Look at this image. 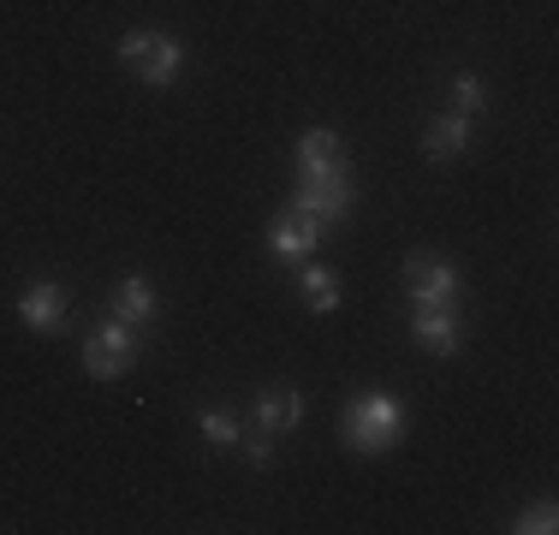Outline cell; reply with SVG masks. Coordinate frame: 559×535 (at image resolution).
I'll list each match as a JSON object with an SVG mask.
<instances>
[{"mask_svg": "<svg viewBox=\"0 0 559 535\" xmlns=\"http://www.w3.org/2000/svg\"><path fill=\"white\" fill-rule=\"evenodd\" d=\"M340 440L352 452H364V459L393 452L399 440H405V405H399L393 393H357L340 417Z\"/></svg>", "mask_w": 559, "mask_h": 535, "instance_id": "obj_1", "label": "cell"}, {"mask_svg": "<svg viewBox=\"0 0 559 535\" xmlns=\"http://www.w3.org/2000/svg\"><path fill=\"white\" fill-rule=\"evenodd\" d=\"M119 60H126V72H138L143 84H155V90H167L173 78L185 72V48H179V36H167V31H126L119 36Z\"/></svg>", "mask_w": 559, "mask_h": 535, "instance_id": "obj_2", "label": "cell"}, {"mask_svg": "<svg viewBox=\"0 0 559 535\" xmlns=\"http://www.w3.org/2000/svg\"><path fill=\"white\" fill-rule=\"evenodd\" d=\"M138 352H143V345H138V328H131V321H119V316H108V321H102V328L84 340V369L96 374V381H119V374L138 364Z\"/></svg>", "mask_w": 559, "mask_h": 535, "instance_id": "obj_3", "label": "cell"}, {"mask_svg": "<svg viewBox=\"0 0 559 535\" xmlns=\"http://www.w3.org/2000/svg\"><path fill=\"white\" fill-rule=\"evenodd\" d=\"M292 209L316 214L322 226H334L352 214V173L345 167H328V173H298V197H292Z\"/></svg>", "mask_w": 559, "mask_h": 535, "instance_id": "obj_4", "label": "cell"}, {"mask_svg": "<svg viewBox=\"0 0 559 535\" xmlns=\"http://www.w3.org/2000/svg\"><path fill=\"white\" fill-rule=\"evenodd\" d=\"M405 280H411V304L435 310V304H459V268L429 257V250H411L405 257Z\"/></svg>", "mask_w": 559, "mask_h": 535, "instance_id": "obj_5", "label": "cell"}, {"mask_svg": "<svg viewBox=\"0 0 559 535\" xmlns=\"http://www.w3.org/2000/svg\"><path fill=\"white\" fill-rule=\"evenodd\" d=\"M411 340H417L429 357H452V352L464 345V310H459V304L417 310V321H411Z\"/></svg>", "mask_w": 559, "mask_h": 535, "instance_id": "obj_6", "label": "cell"}, {"mask_svg": "<svg viewBox=\"0 0 559 535\" xmlns=\"http://www.w3.org/2000/svg\"><path fill=\"white\" fill-rule=\"evenodd\" d=\"M322 233H328V226L316 221V214L292 209V214H280V221L269 226V250H274L280 262H304L316 245H322Z\"/></svg>", "mask_w": 559, "mask_h": 535, "instance_id": "obj_7", "label": "cell"}, {"mask_svg": "<svg viewBox=\"0 0 559 535\" xmlns=\"http://www.w3.org/2000/svg\"><path fill=\"white\" fill-rule=\"evenodd\" d=\"M19 321L31 333H60L66 328V286L55 280H36V286L19 292Z\"/></svg>", "mask_w": 559, "mask_h": 535, "instance_id": "obj_8", "label": "cell"}, {"mask_svg": "<svg viewBox=\"0 0 559 535\" xmlns=\"http://www.w3.org/2000/svg\"><path fill=\"white\" fill-rule=\"evenodd\" d=\"M250 417H257V428H269V435H292L304 423V393L298 387H262Z\"/></svg>", "mask_w": 559, "mask_h": 535, "instance_id": "obj_9", "label": "cell"}, {"mask_svg": "<svg viewBox=\"0 0 559 535\" xmlns=\"http://www.w3.org/2000/svg\"><path fill=\"white\" fill-rule=\"evenodd\" d=\"M108 316H119V321H131V328H150V321H155V286H150V280H143V274H126V280H119V286H114V298H108Z\"/></svg>", "mask_w": 559, "mask_h": 535, "instance_id": "obj_10", "label": "cell"}, {"mask_svg": "<svg viewBox=\"0 0 559 535\" xmlns=\"http://www.w3.org/2000/svg\"><path fill=\"white\" fill-rule=\"evenodd\" d=\"M464 143H471V119L464 114H441V119H429V131H423V155L429 160H459Z\"/></svg>", "mask_w": 559, "mask_h": 535, "instance_id": "obj_11", "label": "cell"}, {"mask_svg": "<svg viewBox=\"0 0 559 535\" xmlns=\"http://www.w3.org/2000/svg\"><path fill=\"white\" fill-rule=\"evenodd\" d=\"M328 167H345V143H340V131L310 126L298 138V173H328Z\"/></svg>", "mask_w": 559, "mask_h": 535, "instance_id": "obj_12", "label": "cell"}, {"mask_svg": "<svg viewBox=\"0 0 559 535\" xmlns=\"http://www.w3.org/2000/svg\"><path fill=\"white\" fill-rule=\"evenodd\" d=\"M304 304H310L316 316L340 310V274L334 268H304Z\"/></svg>", "mask_w": 559, "mask_h": 535, "instance_id": "obj_13", "label": "cell"}, {"mask_svg": "<svg viewBox=\"0 0 559 535\" xmlns=\"http://www.w3.org/2000/svg\"><path fill=\"white\" fill-rule=\"evenodd\" d=\"M197 428H203L209 447H238V440H245V428H238V417L226 405H203L197 411Z\"/></svg>", "mask_w": 559, "mask_h": 535, "instance_id": "obj_14", "label": "cell"}, {"mask_svg": "<svg viewBox=\"0 0 559 535\" xmlns=\"http://www.w3.org/2000/svg\"><path fill=\"white\" fill-rule=\"evenodd\" d=\"M488 107V84L476 72H459L452 78V114H464V119H476Z\"/></svg>", "mask_w": 559, "mask_h": 535, "instance_id": "obj_15", "label": "cell"}, {"mask_svg": "<svg viewBox=\"0 0 559 535\" xmlns=\"http://www.w3.org/2000/svg\"><path fill=\"white\" fill-rule=\"evenodd\" d=\"M512 530H518V535H554V530H559L554 500H542V506H530V512H518V518H512Z\"/></svg>", "mask_w": 559, "mask_h": 535, "instance_id": "obj_16", "label": "cell"}, {"mask_svg": "<svg viewBox=\"0 0 559 535\" xmlns=\"http://www.w3.org/2000/svg\"><path fill=\"white\" fill-rule=\"evenodd\" d=\"M245 459L257 464V471H269V464H274V435H269V428H257V435H245Z\"/></svg>", "mask_w": 559, "mask_h": 535, "instance_id": "obj_17", "label": "cell"}]
</instances>
